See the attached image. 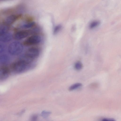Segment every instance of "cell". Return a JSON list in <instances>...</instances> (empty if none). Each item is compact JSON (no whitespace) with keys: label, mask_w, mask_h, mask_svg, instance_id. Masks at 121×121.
I'll return each instance as SVG.
<instances>
[{"label":"cell","mask_w":121,"mask_h":121,"mask_svg":"<svg viewBox=\"0 0 121 121\" xmlns=\"http://www.w3.org/2000/svg\"><path fill=\"white\" fill-rule=\"evenodd\" d=\"M32 61L25 58L19 60L15 62L12 65L13 72L17 74H20L26 72L33 69L35 65Z\"/></svg>","instance_id":"6da1fadb"},{"label":"cell","mask_w":121,"mask_h":121,"mask_svg":"<svg viewBox=\"0 0 121 121\" xmlns=\"http://www.w3.org/2000/svg\"><path fill=\"white\" fill-rule=\"evenodd\" d=\"M23 50L22 44L18 41L12 42L9 45L8 51L9 53L13 55H17L20 54Z\"/></svg>","instance_id":"7a4b0ae2"},{"label":"cell","mask_w":121,"mask_h":121,"mask_svg":"<svg viewBox=\"0 0 121 121\" xmlns=\"http://www.w3.org/2000/svg\"><path fill=\"white\" fill-rule=\"evenodd\" d=\"M40 52L39 49L36 47H32L28 49L26 52L25 58L28 60L33 61L39 55Z\"/></svg>","instance_id":"3957f363"},{"label":"cell","mask_w":121,"mask_h":121,"mask_svg":"<svg viewBox=\"0 0 121 121\" xmlns=\"http://www.w3.org/2000/svg\"><path fill=\"white\" fill-rule=\"evenodd\" d=\"M41 41V37L37 35H34L28 37L24 42L23 44L29 46L38 44Z\"/></svg>","instance_id":"277c9868"},{"label":"cell","mask_w":121,"mask_h":121,"mask_svg":"<svg viewBox=\"0 0 121 121\" xmlns=\"http://www.w3.org/2000/svg\"><path fill=\"white\" fill-rule=\"evenodd\" d=\"M33 32V30H23L18 31L14 34L13 37L16 40H21L28 37Z\"/></svg>","instance_id":"5b68a950"},{"label":"cell","mask_w":121,"mask_h":121,"mask_svg":"<svg viewBox=\"0 0 121 121\" xmlns=\"http://www.w3.org/2000/svg\"><path fill=\"white\" fill-rule=\"evenodd\" d=\"M10 71L9 69L5 67L0 68V80L3 81L7 79L9 77Z\"/></svg>","instance_id":"8992f818"},{"label":"cell","mask_w":121,"mask_h":121,"mask_svg":"<svg viewBox=\"0 0 121 121\" xmlns=\"http://www.w3.org/2000/svg\"><path fill=\"white\" fill-rule=\"evenodd\" d=\"M20 16L19 15H10L5 19L4 24L8 26L12 24L15 22Z\"/></svg>","instance_id":"52a82bcc"},{"label":"cell","mask_w":121,"mask_h":121,"mask_svg":"<svg viewBox=\"0 0 121 121\" xmlns=\"http://www.w3.org/2000/svg\"><path fill=\"white\" fill-rule=\"evenodd\" d=\"M13 36L12 34L8 32L0 35V41L7 42L10 41L12 39Z\"/></svg>","instance_id":"ba28073f"},{"label":"cell","mask_w":121,"mask_h":121,"mask_svg":"<svg viewBox=\"0 0 121 121\" xmlns=\"http://www.w3.org/2000/svg\"><path fill=\"white\" fill-rule=\"evenodd\" d=\"M9 59L7 56L3 55L0 56V63L2 65H5L9 63Z\"/></svg>","instance_id":"9c48e42d"},{"label":"cell","mask_w":121,"mask_h":121,"mask_svg":"<svg viewBox=\"0 0 121 121\" xmlns=\"http://www.w3.org/2000/svg\"><path fill=\"white\" fill-rule=\"evenodd\" d=\"M35 25V22H30L23 24L20 27L21 28L25 29H28L34 27Z\"/></svg>","instance_id":"30bf717a"},{"label":"cell","mask_w":121,"mask_h":121,"mask_svg":"<svg viewBox=\"0 0 121 121\" xmlns=\"http://www.w3.org/2000/svg\"><path fill=\"white\" fill-rule=\"evenodd\" d=\"M9 30L8 25L4 24L0 25V35L8 32Z\"/></svg>","instance_id":"8fae6325"},{"label":"cell","mask_w":121,"mask_h":121,"mask_svg":"<svg viewBox=\"0 0 121 121\" xmlns=\"http://www.w3.org/2000/svg\"><path fill=\"white\" fill-rule=\"evenodd\" d=\"M82 85V84L80 83H76L70 86L69 88V90L70 91H73L80 87Z\"/></svg>","instance_id":"7c38bea8"},{"label":"cell","mask_w":121,"mask_h":121,"mask_svg":"<svg viewBox=\"0 0 121 121\" xmlns=\"http://www.w3.org/2000/svg\"><path fill=\"white\" fill-rule=\"evenodd\" d=\"M99 22L98 21H95L91 22L89 25V28L91 29H94L98 26L100 24Z\"/></svg>","instance_id":"4fadbf2b"},{"label":"cell","mask_w":121,"mask_h":121,"mask_svg":"<svg viewBox=\"0 0 121 121\" xmlns=\"http://www.w3.org/2000/svg\"><path fill=\"white\" fill-rule=\"evenodd\" d=\"M82 67V65L80 62H77L75 64L74 68L75 69L78 70L81 69Z\"/></svg>","instance_id":"5bb4252c"},{"label":"cell","mask_w":121,"mask_h":121,"mask_svg":"<svg viewBox=\"0 0 121 121\" xmlns=\"http://www.w3.org/2000/svg\"><path fill=\"white\" fill-rule=\"evenodd\" d=\"M62 27L61 26L59 25L56 26L54 28L53 31V33L54 35L57 34L60 30Z\"/></svg>","instance_id":"9a60e30c"},{"label":"cell","mask_w":121,"mask_h":121,"mask_svg":"<svg viewBox=\"0 0 121 121\" xmlns=\"http://www.w3.org/2000/svg\"><path fill=\"white\" fill-rule=\"evenodd\" d=\"M51 114V112H50L44 111L41 112V115L42 117L45 118L48 117Z\"/></svg>","instance_id":"2e32d148"},{"label":"cell","mask_w":121,"mask_h":121,"mask_svg":"<svg viewBox=\"0 0 121 121\" xmlns=\"http://www.w3.org/2000/svg\"><path fill=\"white\" fill-rule=\"evenodd\" d=\"M103 121H115V120L112 118H104L101 120Z\"/></svg>","instance_id":"e0dca14e"},{"label":"cell","mask_w":121,"mask_h":121,"mask_svg":"<svg viewBox=\"0 0 121 121\" xmlns=\"http://www.w3.org/2000/svg\"><path fill=\"white\" fill-rule=\"evenodd\" d=\"M38 117V116L37 115H33L31 117V119L32 121H35L37 119Z\"/></svg>","instance_id":"ac0fdd59"},{"label":"cell","mask_w":121,"mask_h":121,"mask_svg":"<svg viewBox=\"0 0 121 121\" xmlns=\"http://www.w3.org/2000/svg\"><path fill=\"white\" fill-rule=\"evenodd\" d=\"M4 46L0 44V53H2L4 51Z\"/></svg>","instance_id":"d6986e66"},{"label":"cell","mask_w":121,"mask_h":121,"mask_svg":"<svg viewBox=\"0 0 121 121\" xmlns=\"http://www.w3.org/2000/svg\"><path fill=\"white\" fill-rule=\"evenodd\" d=\"M1 0V1H3V0Z\"/></svg>","instance_id":"ffe728a7"}]
</instances>
